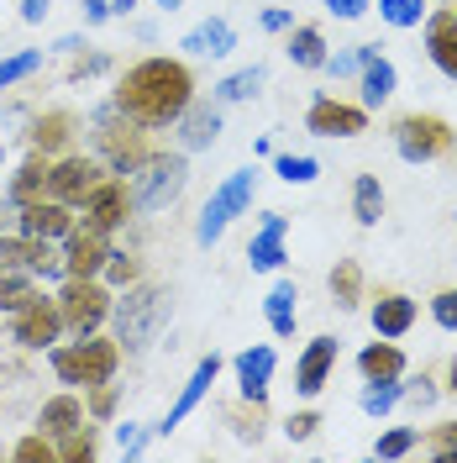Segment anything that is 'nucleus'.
Returning a JSON list of instances; mask_svg holds the SVG:
<instances>
[{
  "label": "nucleus",
  "mask_w": 457,
  "mask_h": 463,
  "mask_svg": "<svg viewBox=\"0 0 457 463\" xmlns=\"http://www.w3.org/2000/svg\"><path fill=\"white\" fill-rule=\"evenodd\" d=\"M195 100V74L184 58H137L121 80H116V106L126 111V121H137L143 132H163L173 127L184 106Z\"/></svg>",
  "instance_id": "1"
},
{
  "label": "nucleus",
  "mask_w": 457,
  "mask_h": 463,
  "mask_svg": "<svg viewBox=\"0 0 457 463\" xmlns=\"http://www.w3.org/2000/svg\"><path fill=\"white\" fill-rule=\"evenodd\" d=\"M169 311H173V295L163 285H153V279H137V285H126L121 295H111V337L121 343V353H147V347L158 343V332L169 326Z\"/></svg>",
  "instance_id": "2"
},
{
  "label": "nucleus",
  "mask_w": 457,
  "mask_h": 463,
  "mask_svg": "<svg viewBox=\"0 0 457 463\" xmlns=\"http://www.w3.org/2000/svg\"><path fill=\"white\" fill-rule=\"evenodd\" d=\"M48 364H53V374L69 390H89L100 379H116V369H121V343L89 332V337H74V343H53L48 347Z\"/></svg>",
  "instance_id": "3"
},
{
  "label": "nucleus",
  "mask_w": 457,
  "mask_h": 463,
  "mask_svg": "<svg viewBox=\"0 0 457 463\" xmlns=\"http://www.w3.org/2000/svg\"><path fill=\"white\" fill-rule=\"evenodd\" d=\"M184 184H190V158L184 153H147L137 169L126 174V190H132V211H163L184 195Z\"/></svg>",
  "instance_id": "4"
},
{
  "label": "nucleus",
  "mask_w": 457,
  "mask_h": 463,
  "mask_svg": "<svg viewBox=\"0 0 457 463\" xmlns=\"http://www.w3.org/2000/svg\"><path fill=\"white\" fill-rule=\"evenodd\" d=\"M257 179H263V174H257L253 164H247V169L227 174V179H221V184L210 190V201L201 205V222H195V242H201V248H216V242H221V232H227L231 222H237V216L247 211V205H253Z\"/></svg>",
  "instance_id": "5"
},
{
  "label": "nucleus",
  "mask_w": 457,
  "mask_h": 463,
  "mask_svg": "<svg viewBox=\"0 0 457 463\" xmlns=\"http://www.w3.org/2000/svg\"><path fill=\"white\" fill-rule=\"evenodd\" d=\"M89 121H95L100 164L126 179V174H132V169L147 158V143H143V132H137V121H126V111L116 106V95L106 100V106H95V116H89Z\"/></svg>",
  "instance_id": "6"
},
{
  "label": "nucleus",
  "mask_w": 457,
  "mask_h": 463,
  "mask_svg": "<svg viewBox=\"0 0 457 463\" xmlns=\"http://www.w3.org/2000/svg\"><path fill=\"white\" fill-rule=\"evenodd\" d=\"M452 147H457V132L447 116L410 111L395 121V153L405 164H442V158H452Z\"/></svg>",
  "instance_id": "7"
},
{
  "label": "nucleus",
  "mask_w": 457,
  "mask_h": 463,
  "mask_svg": "<svg viewBox=\"0 0 457 463\" xmlns=\"http://www.w3.org/2000/svg\"><path fill=\"white\" fill-rule=\"evenodd\" d=\"M53 300L58 317H63V332H74V337H89L111 321V285L106 279H63Z\"/></svg>",
  "instance_id": "8"
},
{
  "label": "nucleus",
  "mask_w": 457,
  "mask_h": 463,
  "mask_svg": "<svg viewBox=\"0 0 457 463\" xmlns=\"http://www.w3.org/2000/svg\"><path fill=\"white\" fill-rule=\"evenodd\" d=\"M106 164L100 158H89V153H58L53 158V169H48V195L53 201H63V205H79L106 179Z\"/></svg>",
  "instance_id": "9"
},
{
  "label": "nucleus",
  "mask_w": 457,
  "mask_h": 463,
  "mask_svg": "<svg viewBox=\"0 0 457 463\" xmlns=\"http://www.w3.org/2000/svg\"><path fill=\"white\" fill-rule=\"evenodd\" d=\"M58 337H63V317H58L53 295H37L32 306H22V311L11 317V343L27 347V353H48Z\"/></svg>",
  "instance_id": "10"
},
{
  "label": "nucleus",
  "mask_w": 457,
  "mask_h": 463,
  "mask_svg": "<svg viewBox=\"0 0 457 463\" xmlns=\"http://www.w3.org/2000/svg\"><path fill=\"white\" fill-rule=\"evenodd\" d=\"M106 259H111V232L74 222V232L63 237V274L69 279H100Z\"/></svg>",
  "instance_id": "11"
},
{
  "label": "nucleus",
  "mask_w": 457,
  "mask_h": 463,
  "mask_svg": "<svg viewBox=\"0 0 457 463\" xmlns=\"http://www.w3.org/2000/svg\"><path fill=\"white\" fill-rule=\"evenodd\" d=\"M305 132L311 137H363L368 132V106H347L337 95H315L305 111Z\"/></svg>",
  "instance_id": "12"
},
{
  "label": "nucleus",
  "mask_w": 457,
  "mask_h": 463,
  "mask_svg": "<svg viewBox=\"0 0 457 463\" xmlns=\"http://www.w3.org/2000/svg\"><path fill=\"white\" fill-rule=\"evenodd\" d=\"M74 205L53 201V195H37V201L16 205V232L22 237H32V242H63L69 232H74Z\"/></svg>",
  "instance_id": "13"
},
{
  "label": "nucleus",
  "mask_w": 457,
  "mask_h": 463,
  "mask_svg": "<svg viewBox=\"0 0 457 463\" xmlns=\"http://www.w3.org/2000/svg\"><path fill=\"white\" fill-rule=\"evenodd\" d=\"M216 379H221V353H205L201 364H195V374L184 379V390H179V401L169 405V416H163V421H158L153 432H158V437H169L173 427H184V421H190V416L201 411V401L210 395V384H216Z\"/></svg>",
  "instance_id": "14"
},
{
  "label": "nucleus",
  "mask_w": 457,
  "mask_h": 463,
  "mask_svg": "<svg viewBox=\"0 0 457 463\" xmlns=\"http://www.w3.org/2000/svg\"><path fill=\"white\" fill-rule=\"evenodd\" d=\"M79 205H85V222H89V227L116 232L126 216H132V190H126V179H121V174H106V179H100V184H95Z\"/></svg>",
  "instance_id": "15"
},
{
  "label": "nucleus",
  "mask_w": 457,
  "mask_h": 463,
  "mask_svg": "<svg viewBox=\"0 0 457 463\" xmlns=\"http://www.w3.org/2000/svg\"><path fill=\"white\" fill-rule=\"evenodd\" d=\"M274 369H279V353H274L268 343L242 347V353L231 358V374H237V390H242V401H247V405H263V401H268Z\"/></svg>",
  "instance_id": "16"
},
{
  "label": "nucleus",
  "mask_w": 457,
  "mask_h": 463,
  "mask_svg": "<svg viewBox=\"0 0 457 463\" xmlns=\"http://www.w3.org/2000/svg\"><path fill=\"white\" fill-rule=\"evenodd\" d=\"M331 369H337V337H311L305 353H300V364H294V390L305 401H315L331 384Z\"/></svg>",
  "instance_id": "17"
},
{
  "label": "nucleus",
  "mask_w": 457,
  "mask_h": 463,
  "mask_svg": "<svg viewBox=\"0 0 457 463\" xmlns=\"http://www.w3.org/2000/svg\"><path fill=\"white\" fill-rule=\"evenodd\" d=\"M284 232H289L284 211H263V227H257V237L247 242L253 274H279V269H284Z\"/></svg>",
  "instance_id": "18"
},
{
  "label": "nucleus",
  "mask_w": 457,
  "mask_h": 463,
  "mask_svg": "<svg viewBox=\"0 0 457 463\" xmlns=\"http://www.w3.org/2000/svg\"><path fill=\"white\" fill-rule=\"evenodd\" d=\"M426 53H431V63L447 74L457 85V11L452 5H442V11H426Z\"/></svg>",
  "instance_id": "19"
},
{
  "label": "nucleus",
  "mask_w": 457,
  "mask_h": 463,
  "mask_svg": "<svg viewBox=\"0 0 457 463\" xmlns=\"http://www.w3.org/2000/svg\"><path fill=\"white\" fill-rule=\"evenodd\" d=\"M173 127H179V143H184V153H201V147H210L216 137H221V111H216L210 100H190V106H184V116H179Z\"/></svg>",
  "instance_id": "20"
},
{
  "label": "nucleus",
  "mask_w": 457,
  "mask_h": 463,
  "mask_svg": "<svg viewBox=\"0 0 457 463\" xmlns=\"http://www.w3.org/2000/svg\"><path fill=\"white\" fill-rule=\"evenodd\" d=\"M368 321H373V332H378V337H395V343H400L405 332L415 326V300L400 295V289H384V295L373 300Z\"/></svg>",
  "instance_id": "21"
},
{
  "label": "nucleus",
  "mask_w": 457,
  "mask_h": 463,
  "mask_svg": "<svg viewBox=\"0 0 457 463\" xmlns=\"http://www.w3.org/2000/svg\"><path fill=\"white\" fill-rule=\"evenodd\" d=\"M48 169H53V158L32 147L27 158H22V169L11 174V184H5V201L27 205V201H37V195H48Z\"/></svg>",
  "instance_id": "22"
},
{
  "label": "nucleus",
  "mask_w": 457,
  "mask_h": 463,
  "mask_svg": "<svg viewBox=\"0 0 457 463\" xmlns=\"http://www.w3.org/2000/svg\"><path fill=\"white\" fill-rule=\"evenodd\" d=\"M358 90H363V100H358V106L378 111V106H384V100H389V95L400 90V69H395V63H389L384 53H373L368 63L358 69Z\"/></svg>",
  "instance_id": "23"
},
{
  "label": "nucleus",
  "mask_w": 457,
  "mask_h": 463,
  "mask_svg": "<svg viewBox=\"0 0 457 463\" xmlns=\"http://www.w3.org/2000/svg\"><path fill=\"white\" fill-rule=\"evenodd\" d=\"M405 353L395 337H384V343H368L363 353H358V374L368 379V384H378V379H405Z\"/></svg>",
  "instance_id": "24"
},
{
  "label": "nucleus",
  "mask_w": 457,
  "mask_h": 463,
  "mask_svg": "<svg viewBox=\"0 0 457 463\" xmlns=\"http://www.w3.org/2000/svg\"><path fill=\"white\" fill-rule=\"evenodd\" d=\"M179 48H184V53H201V58H227L231 48H237V32H231L227 16H210V22H201L195 32H184Z\"/></svg>",
  "instance_id": "25"
},
{
  "label": "nucleus",
  "mask_w": 457,
  "mask_h": 463,
  "mask_svg": "<svg viewBox=\"0 0 457 463\" xmlns=\"http://www.w3.org/2000/svg\"><path fill=\"white\" fill-rule=\"evenodd\" d=\"M69 137H74V111H42V116H32V132H27V143L37 147V153H63L69 147Z\"/></svg>",
  "instance_id": "26"
},
{
  "label": "nucleus",
  "mask_w": 457,
  "mask_h": 463,
  "mask_svg": "<svg viewBox=\"0 0 457 463\" xmlns=\"http://www.w3.org/2000/svg\"><path fill=\"white\" fill-rule=\"evenodd\" d=\"M79 421H85V401H79L74 390H63V395H53V401H42V411H37V432H48V437L74 432Z\"/></svg>",
  "instance_id": "27"
},
{
  "label": "nucleus",
  "mask_w": 457,
  "mask_h": 463,
  "mask_svg": "<svg viewBox=\"0 0 457 463\" xmlns=\"http://www.w3.org/2000/svg\"><path fill=\"white\" fill-rule=\"evenodd\" d=\"M300 289H294V279H279V285L268 289V300H263V317H268V332L274 337H294V317H300Z\"/></svg>",
  "instance_id": "28"
},
{
  "label": "nucleus",
  "mask_w": 457,
  "mask_h": 463,
  "mask_svg": "<svg viewBox=\"0 0 457 463\" xmlns=\"http://www.w3.org/2000/svg\"><path fill=\"white\" fill-rule=\"evenodd\" d=\"M284 53H289L294 69H321V63H326V32L311 27V22H305V27H289Z\"/></svg>",
  "instance_id": "29"
},
{
  "label": "nucleus",
  "mask_w": 457,
  "mask_h": 463,
  "mask_svg": "<svg viewBox=\"0 0 457 463\" xmlns=\"http://www.w3.org/2000/svg\"><path fill=\"white\" fill-rule=\"evenodd\" d=\"M42 289H37V274L32 269H0V311L16 317L22 306H32Z\"/></svg>",
  "instance_id": "30"
},
{
  "label": "nucleus",
  "mask_w": 457,
  "mask_h": 463,
  "mask_svg": "<svg viewBox=\"0 0 457 463\" xmlns=\"http://www.w3.org/2000/svg\"><path fill=\"white\" fill-rule=\"evenodd\" d=\"M331 300H337V311H358L363 306V269H358V259H337V269H331Z\"/></svg>",
  "instance_id": "31"
},
{
  "label": "nucleus",
  "mask_w": 457,
  "mask_h": 463,
  "mask_svg": "<svg viewBox=\"0 0 457 463\" xmlns=\"http://www.w3.org/2000/svg\"><path fill=\"white\" fill-rule=\"evenodd\" d=\"M268 85V69L263 63H247V69H237L227 74L221 85H216V106H237V100H253L257 90Z\"/></svg>",
  "instance_id": "32"
},
{
  "label": "nucleus",
  "mask_w": 457,
  "mask_h": 463,
  "mask_svg": "<svg viewBox=\"0 0 457 463\" xmlns=\"http://www.w3.org/2000/svg\"><path fill=\"white\" fill-rule=\"evenodd\" d=\"M352 216H358V227H378V216H384V184H378V174H358L352 179Z\"/></svg>",
  "instance_id": "33"
},
{
  "label": "nucleus",
  "mask_w": 457,
  "mask_h": 463,
  "mask_svg": "<svg viewBox=\"0 0 457 463\" xmlns=\"http://www.w3.org/2000/svg\"><path fill=\"white\" fill-rule=\"evenodd\" d=\"M42 69V48H22V53H5L0 58V90L22 85V80H32Z\"/></svg>",
  "instance_id": "34"
},
{
  "label": "nucleus",
  "mask_w": 457,
  "mask_h": 463,
  "mask_svg": "<svg viewBox=\"0 0 457 463\" xmlns=\"http://www.w3.org/2000/svg\"><path fill=\"white\" fill-rule=\"evenodd\" d=\"M400 401H405V379H378V384L363 390V401H358V405H363L368 416H389Z\"/></svg>",
  "instance_id": "35"
},
{
  "label": "nucleus",
  "mask_w": 457,
  "mask_h": 463,
  "mask_svg": "<svg viewBox=\"0 0 457 463\" xmlns=\"http://www.w3.org/2000/svg\"><path fill=\"white\" fill-rule=\"evenodd\" d=\"M426 0H378V16L389 22V27H400V32H410V27H421L426 22Z\"/></svg>",
  "instance_id": "36"
},
{
  "label": "nucleus",
  "mask_w": 457,
  "mask_h": 463,
  "mask_svg": "<svg viewBox=\"0 0 457 463\" xmlns=\"http://www.w3.org/2000/svg\"><path fill=\"white\" fill-rule=\"evenodd\" d=\"M95 453H100V442H95V432H89L85 421H79L74 432L58 437V463H85V458H95Z\"/></svg>",
  "instance_id": "37"
},
{
  "label": "nucleus",
  "mask_w": 457,
  "mask_h": 463,
  "mask_svg": "<svg viewBox=\"0 0 457 463\" xmlns=\"http://www.w3.org/2000/svg\"><path fill=\"white\" fill-rule=\"evenodd\" d=\"M274 174H279L284 184H315L321 164H315L311 153H279V158H274Z\"/></svg>",
  "instance_id": "38"
},
{
  "label": "nucleus",
  "mask_w": 457,
  "mask_h": 463,
  "mask_svg": "<svg viewBox=\"0 0 457 463\" xmlns=\"http://www.w3.org/2000/svg\"><path fill=\"white\" fill-rule=\"evenodd\" d=\"M373 53H378V43H358V48H347V53H326V63H321V69H326L331 80H347V74H358Z\"/></svg>",
  "instance_id": "39"
},
{
  "label": "nucleus",
  "mask_w": 457,
  "mask_h": 463,
  "mask_svg": "<svg viewBox=\"0 0 457 463\" xmlns=\"http://www.w3.org/2000/svg\"><path fill=\"white\" fill-rule=\"evenodd\" d=\"M100 279H106L111 289L137 285V279H143V259H132V253H116V248H111V259H106V269H100Z\"/></svg>",
  "instance_id": "40"
},
{
  "label": "nucleus",
  "mask_w": 457,
  "mask_h": 463,
  "mask_svg": "<svg viewBox=\"0 0 457 463\" xmlns=\"http://www.w3.org/2000/svg\"><path fill=\"white\" fill-rule=\"evenodd\" d=\"M421 448V432L415 427H395V432H384L373 442V458H410Z\"/></svg>",
  "instance_id": "41"
},
{
  "label": "nucleus",
  "mask_w": 457,
  "mask_h": 463,
  "mask_svg": "<svg viewBox=\"0 0 457 463\" xmlns=\"http://www.w3.org/2000/svg\"><path fill=\"white\" fill-rule=\"evenodd\" d=\"M116 401H121V390H116L111 379H100V384H89V390H85V416H95V421H111Z\"/></svg>",
  "instance_id": "42"
},
{
  "label": "nucleus",
  "mask_w": 457,
  "mask_h": 463,
  "mask_svg": "<svg viewBox=\"0 0 457 463\" xmlns=\"http://www.w3.org/2000/svg\"><path fill=\"white\" fill-rule=\"evenodd\" d=\"M11 458H22V463H58V448L48 442V432H32V437H22V442L11 448Z\"/></svg>",
  "instance_id": "43"
},
{
  "label": "nucleus",
  "mask_w": 457,
  "mask_h": 463,
  "mask_svg": "<svg viewBox=\"0 0 457 463\" xmlns=\"http://www.w3.org/2000/svg\"><path fill=\"white\" fill-rule=\"evenodd\" d=\"M32 253H37V242L32 237H0V269H32Z\"/></svg>",
  "instance_id": "44"
},
{
  "label": "nucleus",
  "mask_w": 457,
  "mask_h": 463,
  "mask_svg": "<svg viewBox=\"0 0 457 463\" xmlns=\"http://www.w3.org/2000/svg\"><path fill=\"white\" fill-rule=\"evenodd\" d=\"M431 321H436L442 332H457V285H447V289L431 295Z\"/></svg>",
  "instance_id": "45"
},
{
  "label": "nucleus",
  "mask_w": 457,
  "mask_h": 463,
  "mask_svg": "<svg viewBox=\"0 0 457 463\" xmlns=\"http://www.w3.org/2000/svg\"><path fill=\"white\" fill-rule=\"evenodd\" d=\"M147 437H153V427H143V421H121V427H116V453L137 458V453L147 448Z\"/></svg>",
  "instance_id": "46"
},
{
  "label": "nucleus",
  "mask_w": 457,
  "mask_h": 463,
  "mask_svg": "<svg viewBox=\"0 0 457 463\" xmlns=\"http://www.w3.org/2000/svg\"><path fill=\"white\" fill-rule=\"evenodd\" d=\"M426 453H431V458L457 463V421H442V427H436V432L426 437Z\"/></svg>",
  "instance_id": "47"
},
{
  "label": "nucleus",
  "mask_w": 457,
  "mask_h": 463,
  "mask_svg": "<svg viewBox=\"0 0 457 463\" xmlns=\"http://www.w3.org/2000/svg\"><path fill=\"white\" fill-rule=\"evenodd\" d=\"M315 427H321V411H294L284 421V437L289 442H305V437H315Z\"/></svg>",
  "instance_id": "48"
},
{
  "label": "nucleus",
  "mask_w": 457,
  "mask_h": 463,
  "mask_svg": "<svg viewBox=\"0 0 457 463\" xmlns=\"http://www.w3.org/2000/svg\"><path fill=\"white\" fill-rule=\"evenodd\" d=\"M106 69H111V58H106V53H89V58H79V63L69 69V80L79 85V80H95V74H106Z\"/></svg>",
  "instance_id": "49"
},
{
  "label": "nucleus",
  "mask_w": 457,
  "mask_h": 463,
  "mask_svg": "<svg viewBox=\"0 0 457 463\" xmlns=\"http://www.w3.org/2000/svg\"><path fill=\"white\" fill-rule=\"evenodd\" d=\"M321 5H326V11H331L337 22H358V16L368 11L373 0H321Z\"/></svg>",
  "instance_id": "50"
},
{
  "label": "nucleus",
  "mask_w": 457,
  "mask_h": 463,
  "mask_svg": "<svg viewBox=\"0 0 457 463\" xmlns=\"http://www.w3.org/2000/svg\"><path fill=\"white\" fill-rule=\"evenodd\" d=\"M79 11H85V27H100V22H111V0H79Z\"/></svg>",
  "instance_id": "51"
},
{
  "label": "nucleus",
  "mask_w": 457,
  "mask_h": 463,
  "mask_svg": "<svg viewBox=\"0 0 457 463\" xmlns=\"http://www.w3.org/2000/svg\"><path fill=\"white\" fill-rule=\"evenodd\" d=\"M48 11H53V0H22V22H27V27H37Z\"/></svg>",
  "instance_id": "52"
},
{
  "label": "nucleus",
  "mask_w": 457,
  "mask_h": 463,
  "mask_svg": "<svg viewBox=\"0 0 457 463\" xmlns=\"http://www.w3.org/2000/svg\"><path fill=\"white\" fill-rule=\"evenodd\" d=\"M289 27H294L289 11H263V32H289Z\"/></svg>",
  "instance_id": "53"
},
{
  "label": "nucleus",
  "mask_w": 457,
  "mask_h": 463,
  "mask_svg": "<svg viewBox=\"0 0 457 463\" xmlns=\"http://www.w3.org/2000/svg\"><path fill=\"white\" fill-rule=\"evenodd\" d=\"M405 395H415V405H431V401H436V390H431V379H415V390H405Z\"/></svg>",
  "instance_id": "54"
},
{
  "label": "nucleus",
  "mask_w": 457,
  "mask_h": 463,
  "mask_svg": "<svg viewBox=\"0 0 457 463\" xmlns=\"http://www.w3.org/2000/svg\"><path fill=\"white\" fill-rule=\"evenodd\" d=\"M53 48H58V53H79V48H85V37H58Z\"/></svg>",
  "instance_id": "55"
},
{
  "label": "nucleus",
  "mask_w": 457,
  "mask_h": 463,
  "mask_svg": "<svg viewBox=\"0 0 457 463\" xmlns=\"http://www.w3.org/2000/svg\"><path fill=\"white\" fill-rule=\"evenodd\" d=\"M111 11H116V16H132V11H137V0H111Z\"/></svg>",
  "instance_id": "56"
},
{
  "label": "nucleus",
  "mask_w": 457,
  "mask_h": 463,
  "mask_svg": "<svg viewBox=\"0 0 457 463\" xmlns=\"http://www.w3.org/2000/svg\"><path fill=\"white\" fill-rule=\"evenodd\" d=\"M153 5H158V11H169V16H173V11H179L184 0H153Z\"/></svg>",
  "instance_id": "57"
},
{
  "label": "nucleus",
  "mask_w": 457,
  "mask_h": 463,
  "mask_svg": "<svg viewBox=\"0 0 457 463\" xmlns=\"http://www.w3.org/2000/svg\"><path fill=\"white\" fill-rule=\"evenodd\" d=\"M452 390H457V358H452Z\"/></svg>",
  "instance_id": "58"
},
{
  "label": "nucleus",
  "mask_w": 457,
  "mask_h": 463,
  "mask_svg": "<svg viewBox=\"0 0 457 463\" xmlns=\"http://www.w3.org/2000/svg\"><path fill=\"white\" fill-rule=\"evenodd\" d=\"M0 164H5V143H0Z\"/></svg>",
  "instance_id": "59"
}]
</instances>
